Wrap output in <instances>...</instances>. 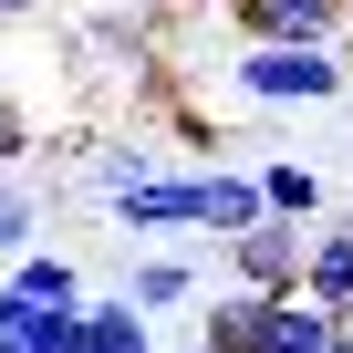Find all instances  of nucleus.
<instances>
[{"mask_svg":"<svg viewBox=\"0 0 353 353\" xmlns=\"http://www.w3.org/2000/svg\"><path fill=\"white\" fill-rule=\"evenodd\" d=\"M260 198H270V219H301V229H322V176H312V166L270 156V166H260Z\"/></svg>","mask_w":353,"mask_h":353,"instance_id":"12","label":"nucleus"},{"mask_svg":"<svg viewBox=\"0 0 353 353\" xmlns=\"http://www.w3.org/2000/svg\"><path fill=\"white\" fill-rule=\"evenodd\" d=\"M145 322H156V312H135L125 291H104V301H83V353H156Z\"/></svg>","mask_w":353,"mask_h":353,"instance_id":"10","label":"nucleus"},{"mask_svg":"<svg viewBox=\"0 0 353 353\" xmlns=\"http://www.w3.org/2000/svg\"><path fill=\"white\" fill-rule=\"evenodd\" d=\"M343 353H353V343H343Z\"/></svg>","mask_w":353,"mask_h":353,"instance_id":"18","label":"nucleus"},{"mask_svg":"<svg viewBox=\"0 0 353 353\" xmlns=\"http://www.w3.org/2000/svg\"><path fill=\"white\" fill-rule=\"evenodd\" d=\"M250 42H312V52H353V0H229Z\"/></svg>","mask_w":353,"mask_h":353,"instance_id":"4","label":"nucleus"},{"mask_svg":"<svg viewBox=\"0 0 353 353\" xmlns=\"http://www.w3.org/2000/svg\"><path fill=\"white\" fill-rule=\"evenodd\" d=\"M145 11H176V0H145Z\"/></svg>","mask_w":353,"mask_h":353,"instance_id":"16","label":"nucleus"},{"mask_svg":"<svg viewBox=\"0 0 353 353\" xmlns=\"http://www.w3.org/2000/svg\"><path fill=\"white\" fill-rule=\"evenodd\" d=\"M260 322H270L260 291H219V301H198V343H208V353H260Z\"/></svg>","mask_w":353,"mask_h":353,"instance_id":"8","label":"nucleus"},{"mask_svg":"<svg viewBox=\"0 0 353 353\" xmlns=\"http://www.w3.org/2000/svg\"><path fill=\"white\" fill-rule=\"evenodd\" d=\"M32 11H42V0H0V21H32Z\"/></svg>","mask_w":353,"mask_h":353,"instance_id":"15","label":"nucleus"},{"mask_svg":"<svg viewBox=\"0 0 353 353\" xmlns=\"http://www.w3.org/2000/svg\"><path fill=\"white\" fill-rule=\"evenodd\" d=\"M11 291H21L32 312H83V270H73L63 250H32V260H11Z\"/></svg>","mask_w":353,"mask_h":353,"instance_id":"9","label":"nucleus"},{"mask_svg":"<svg viewBox=\"0 0 353 353\" xmlns=\"http://www.w3.org/2000/svg\"><path fill=\"white\" fill-rule=\"evenodd\" d=\"M11 156H32V114L0 94V176H11Z\"/></svg>","mask_w":353,"mask_h":353,"instance_id":"14","label":"nucleus"},{"mask_svg":"<svg viewBox=\"0 0 353 353\" xmlns=\"http://www.w3.org/2000/svg\"><path fill=\"white\" fill-rule=\"evenodd\" d=\"M176 353H208V343H176Z\"/></svg>","mask_w":353,"mask_h":353,"instance_id":"17","label":"nucleus"},{"mask_svg":"<svg viewBox=\"0 0 353 353\" xmlns=\"http://www.w3.org/2000/svg\"><path fill=\"white\" fill-rule=\"evenodd\" d=\"M353 343V312H322V301H270L260 322V353H343Z\"/></svg>","mask_w":353,"mask_h":353,"instance_id":"5","label":"nucleus"},{"mask_svg":"<svg viewBox=\"0 0 353 353\" xmlns=\"http://www.w3.org/2000/svg\"><path fill=\"white\" fill-rule=\"evenodd\" d=\"M301 301H322V312H353V219H322V229H312Z\"/></svg>","mask_w":353,"mask_h":353,"instance_id":"6","label":"nucleus"},{"mask_svg":"<svg viewBox=\"0 0 353 353\" xmlns=\"http://www.w3.org/2000/svg\"><path fill=\"white\" fill-rule=\"evenodd\" d=\"M270 219V198H260V176H239V166H208V239L229 250V239H250Z\"/></svg>","mask_w":353,"mask_h":353,"instance_id":"7","label":"nucleus"},{"mask_svg":"<svg viewBox=\"0 0 353 353\" xmlns=\"http://www.w3.org/2000/svg\"><path fill=\"white\" fill-rule=\"evenodd\" d=\"M353 52H312V42H239V94L250 104H332Z\"/></svg>","mask_w":353,"mask_h":353,"instance_id":"1","label":"nucleus"},{"mask_svg":"<svg viewBox=\"0 0 353 353\" xmlns=\"http://www.w3.org/2000/svg\"><path fill=\"white\" fill-rule=\"evenodd\" d=\"M114 291H125L135 312H188V301H198V270H188V260H135Z\"/></svg>","mask_w":353,"mask_h":353,"instance_id":"11","label":"nucleus"},{"mask_svg":"<svg viewBox=\"0 0 353 353\" xmlns=\"http://www.w3.org/2000/svg\"><path fill=\"white\" fill-rule=\"evenodd\" d=\"M301 270H312V229H301V219H260L250 239H229V291L301 301Z\"/></svg>","mask_w":353,"mask_h":353,"instance_id":"2","label":"nucleus"},{"mask_svg":"<svg viewBox=\"0 0 353 353\" xmlns=\"http://www.w3.org/2000/svg\"><path fill=\"white\" fill-rule=\"evenodd\" d=\"M114 229L166 239V229H208V166H156L135 198H114Z\"/></svg>","mask_w":353,"mask_h":353,"instance_id":"3","label":"nucleus"},{"mask_svg":"<svg viewBox=\"0 0 353 353\" xmlns=\"http://www.w3.org/2000/svg\"><path fill=\"white\" fill-rule=\"evenodd\" d=\"M32 229H42V198L21 176H0V260H32Z\"/></svg>","mask_w":353,"mask_h":353,"instance_id":"13","label":"nucleus"}]
</instances>
